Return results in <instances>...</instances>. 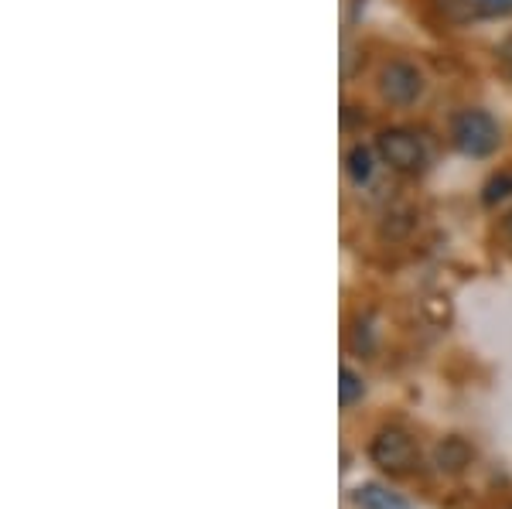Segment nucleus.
<instances>
[{
	"instance_id": "f257e3e1",
	"label": "nucleus",
	"mask_w": 512,
	"mask_h": 509,
	"mask_svg": "<svg viewBox=\"0 0 512 509\" xmlns=\"http://www.w3.org/2000/svg\"><path fill=\"white\" fill-rule=\"evenodd\" d=\"M454 144L472 158H485L499 147V123L482 110H465L454 117Z\"/></svg>"
},
{
	"instance_id": "f03ea898",
	"label": "nucleus",
	"mask_w": 512,
	"mask_h": 509,
	"mask_svg": "<svg viewBox=\"0 0 512 509\" xmlns=\"http://www.w3.org/2000/svg\"><path fill=\"white\" fill-rule=\"evenodd\" d=\"M369 458L390 475H403L417 465V445L407 431L400 428H383L369 445Z\"/></svg>"
},
{
	"instance_id": "7ed1b4c3",
	"label": "nucleus",
	"mask_w": 512,
	"mask_h": 509,
	"mask_svg": "<svg viewBox=\"0 0 512 509\" xmlns=\"http://www.w3.org/2000/svg\"><path fill=\"white\" fill-rule=\"evenodd\" d=\"M376 147L383 161L396 171H420V164H424V147L410 130H383Z\"/></svg>"
},
{
	"instance_id": "20e7f679",
	"label": "nucleus",
	"mask_w": 512,
	"mask_h": 509,
	"mask_svg": "<svg viewBox=\"0 0 512 509\" xmlns=\"http://www.w3.org/2000/svg\"><path fill=\"white\" fill-rule=\"evenodd\" d=\"M420 86H424V82H420V72L414 69V65H407V62L386 65L383 79H379V89H383V96L390 103H410V100H417Z\"/></svg>"
},
{
	"instance_id": "39448f33",
	"label": "nucleus",
	"mask_w": 512,
	"mask_h": 509,
	"mask_svg": "<svg viewBox=\"0 0 512 509\" xmlns=\"http://www.w3.org/2000/svg\"><path fill=\"white\" fill-rule=\"evenodd\" d=\"M468 462H472V445L465 438H444L434 448V465L441 472H461Z\"/></svg>"
},
{
	"instance_id": "423d86ee",
	"label": "nucleus",
	"mask_w": 512,
	"mask_h": 509,
	"mask_svg": "<svg viewBox=\"0 0 512 509\" xmlns=\"http://www.w3.org/2000/svg\"><path fill=\"white\" fill-rule=\"evenodd\" d=\"M355 503H359L362 509H410L400 496H396V492L383 489V486H362V489H355Z\"/></svg>"
},
{
	"instance_id": "0eeeda50",
	"label": "nucleus",
	"mask_w": 512,
	"mask_h": 509,
	"mask_svg": "<svg viewBox=\"0 0 512 509\" xmlns=\"http://www.w3.org/2000/svg\"><path fill=\"white\" fill-rule=\"evenodd\" d=\"M362 393H366V387H362V376L352 373V369H342V373H338V404L342 407L359 404Z\"/></svg>"
},
{
	"instance_id": "6e6552de",
	"label": "nucleus",
	"mask_w": 512,
	"mask_h": 509,
	"mask_svg": "<svg viewBox=\"0 0 512 509\" xmlns=\"http://www.w3.org/2000/svg\"><path fill=\"white\" fill-rule=\"evenodd\" d=\"M349 171H352L355 182H366V178L373 175V158H369V151L362 144L349 151Z\"/></svg>"
},
{
	"instance_id": "1a4fd4ad",
	"label": "nucleus",
	"mask_w": 512,
	"mask_h": 509,
	"mask_svg": "<svg viewBox=\"0 0 512 509\" xmlns=\"http://www.w3.org/2000/svg\"><path fill=\"white\" fill-rule=\"evenodd\" d=\"M506 195H512V175H499V178H492V182L485 185V202H489V205L506 199Z\"/></svg>"
},
{
	"instance_id": "9d476101",
	"label": "nucleus",
	"mask_w": 512,
	"mask_h": 509,
	"mask_svg": "<svg viewBox=\"0 0 512 509\" xmlns=\"http://www.w3.org/2000/svg\"><path fill=\"white\" fill-rule=\"evenodd\" d=\"M478 4H482L485 11H509L512 0H478Z\"/></svg>"
},
{
	"instance_id": "9b49d317",
	"label": "nucleus",
	"mask_w": 512,
	"mask_h": 509,
	"mask_svg": "<svg viewBox=\"0 0 512 509\" xmlns=\"http://www.w3.org/2000/svg\"><path fill=\"white\" fill-rule=\"evenodd\" d=\"M502 229H506V236H509V240H512V212H509V216H506V223H502Z\"/></svg>"
}]
</instances>
